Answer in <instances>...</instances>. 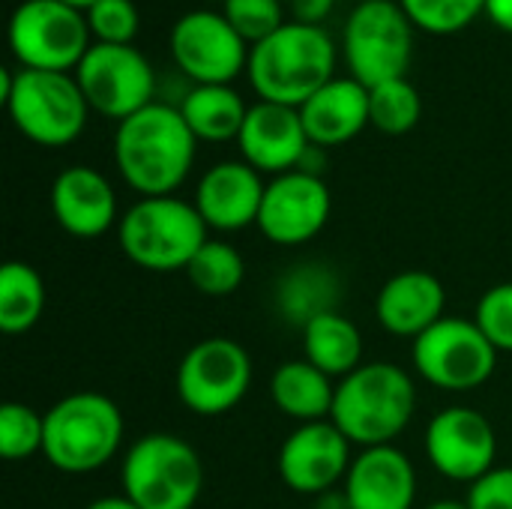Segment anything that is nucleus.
<instances>
[{"label":"nucleus","mask_w":512,"mask_h":509,"mask_svg":"<svg viewBox=\"0 0 512 509\" xmlns=\"http://www.w3.org/2000/svg\"><path fill=\"white\" fill-rule=\"evenodd\" d=\"M342 489L351 509H411L417 501V471L393 444L366 447L354 456Z\"/></svg>","instance_id":"obj_20"},{"label":"nucleus","mask_w":512,"mask_h":509,"mask_svg":"<svg viewBox=\"0 0 512 509\" xmlns=\"http://www.w3.org/2000/svg\"><path fill=\"white\" fill-rule=\"evenodd\" d=\"M417 390L396 363H363L336 384L333 423L357 447L393 444L411 423Z\"/></svg>","instance_id":"obj_3"},{"label":"nucleus","mask_w":512,"mask_h":509,"mask_svg":"<svg viewBox=\"0 0 512 509\" xmlns=\"http://www.w3.org/2000/svg\"><path fill=\"white\" fill-rule=\"evenodd\" d=\"M51 213L72 237H102L117 225L114 186L90 165H69L51 183Z\"/></svg>","instance_id":"obj_19"},{"label":"nucleus","mask_w":512,"mask_h":509,"mask_svg":"<svg viewBox=\"0 0 512 509\" xmlns=\"http://www.w3.org/2000/svg\"><path fill=\"white\" fill-rule=\"evenodd\" d=\"M351 441L333 420L297 426L279 450V477L297 495H324L345 483L351 471Z\"/></svg>","instance_id":"obj_16"},{"label":"nucleus","mask_w":512,"mask_h":509,"mask_svg":"<svg viewBox=\"0 0 512 509\" xmlns=\"http://www.w3.org/2000/svg\"><path fill=\"white\" fill-rule=\"evenodd\" d=\"M84 509H141V507H135L126 495H108V498H96V501H90Z\"/></svg>","instance_id":"obj_39"},{"label":"nucleus","mask_w":512,"mask_h":509,"mask_svg":"<svg viewBox=\"0 0 512 509\" xmlns=\"http://www.w3.org/2000/svg\"><path fill=\"white\" fill-rule=\"evenodd\" d=\"M252 387V357L228 336L195 342L177 366V396L198 417L234 411Z\"/></svg>","instance_id":"obj_11"},{"label":"nucleus","mask_w":512,"mask_h":509,"mask_svg":"<svg viewBox=\"0 0 512 509\" xmlns=\"http://www.w3.org/2000/svg\"><path fill=\"white\" fill-rule=\"evenodd\" d=\"M486 15L495 27L512 33V0H486Z\"/></svg>","instance_id":"obj_37"},{"label":"nucleus","mask_w":512,"mask_h":509,"mask_svg":"<svg viewBox=\"0 0 512 509\" xmlns=\"http://www.w3.org/2000/svg\"><path fill=\"white\" fill-rule=\"evenodd\" d=\"M195 150L198 138L171 102H150L114 132L117 171L141 198L174 195L195 165Z\"/></svg>","instance_id":"obj_1"},{"label":"nucleus","mask_w":512,"mask_h":509,"mask_svg":"<svg viewBox=\"0 0 512 509\" xmlns=\"http://www.w3.org/2000/svg\"><path fill=\"white\" fill-rule=\"evenodd\" d=\"M45 282L36 267L6 261L0 270V330L9 336L27 333L45 312Z\"/></svg>","instance_id":"obj_27"},{"label":"nucleus","mask_w":512,"mask_h":509,"mask_svg":"<svg viewBox=\"0 0 512 509\" xmlns=\"http://www.w3.org/2000/svg\"><path fill=\"white\" fill-rule=\"evenodd\" d=\"M45 447V414L24 402L0 408V453L6 462H24Z\"/></svg>","instance_id":"obj_30"},{"label":"nucleus","mask_w":512,"mask_h":509,"mask_svg":"<svg viewBox=\"0 0 512 509\" xmlns=\"http://www.w3.org/2000/svg\"><path fill=\"white\" fill-rule=\"evenodd\" d=\"M186 276L204 297H231L246 279V261L231 243L207 240L186 267Z\"/></svg>","instance_id":"obj_28"},{"label":"nucleus","mask_w":512,"mask_h":509,"mask_svg":"<svg viewBox=\"0 0 512 509\" xmlns=\"http://www.w3.org/2000/svg\"><path fill=\"white\" fill-rule=\"evenodd\" d=\"M123 495L141 509H192L204 489L198 450L171 432L138 438L123 456Z\"/></svg>","instance_id":"obj_7"},{"label":"nucleus","mask_w":512,"mask_h":509,"mask_svg":"<svg viewBox=\"0 0 512 509\" xmlns=\"http://www.w3.org/2000/svg\"><path fill=\"white\" fill-rule=\"evenodd\" d=\"M123 429V414L108 396L72 393L45 414L42 456L63 474H93L117 456Z\"/></svg>","instance_id":"obj_6"},{"label":"nucleus","mask_w":512,"mask_h":509,"mask_svg":"<svg viewBox=\"0 0 512 509\" xmlns=\"http://www.w3.org/2000/svg\"><path fill=\"white\" fill-rule=\"evenodd\" d=\"M414 369L423 381L447 393H471L483 387L498 366V348L477 321L441 318L411 345Z\"/></svg>","instance_id":"obj_10"},{"label":"nucleus","mask_w":512,"mask_h":509,"mask_svg":"<svg viewBox=\"0 0 512 509\" xmlns=\"http://www.w3.org/2000/svg\"><path fill=\"white\" fill-rule=\"evenodd\" d=\"M270 399L279 414L303 423H321L333 417L336 384L306 357L282 363L270 378Z\"/></svg>","instance_id":"obj_23"},{"label":"nucleus","mask_w":512,"mask_h":509,"mask_svg":"<svg viewBox=\"0 0 512 509\" xmlns=\"http://www.w3.org/2000/svg\"><path fill=\"white\" fill-rule=\"evenodd\" d=\"M9 48L21 69L75 72L90 51V27L81 9L60 0H24L9 15Z\"/></svg>","instance_id":"obj_9"},{"label":"nucleus","mask_w":512,"mask_h":509,"mask_svg":"<svg viewBox=\"0 0 512 509\" xmlns=\"http://www.w3.org/2000/svg\"><path fill=\"white\" fill-rule=\"evenodd\" d=\"M84 15L93 39L105 45H132L141 27L138 6L132 0H96Z\"/></svg>","instance_id":"obj_32"},{"label":"nucleus","mask_w":512,"mask_h":509,"mask_svg":"<svg viewBox=\"0 0 512 509\" xmlns=\"http://www.w3.org/2000/svg\"><path fill=\"white\" fill-rule=\"evenodd\" d=\"M465 504L468 509H512V468H492L471 483Z\"/></svg>","instance_id":"obj_35"},{"label":"nucleus","mask_w":512,"mask_h":509,"mask_svg":"<svg viewBox=\"0 0 512 509\" xmlns=\"http://www.w3.org/2000/svg\"><path fill=\"white\" fill-rule=\"evenodd\" d=\"M336 303H339V279L321 264H300L297 270L285 273L276 285L279 315L297 324L300 330L312 318L333 312Z\"/></svg>","instance_id":"obj_26"},{"label":"nucleus","mask_w":512,"mask_h":509,"mask_svg":"<svg viewBox=\"0 0 512 509\" xmlns=\"http://www.w3.org/2000/svg\"><path fill=\"white\" fill-rule=\"evenodd\" d=\"M177 108L192 135L210 144L237 141L249 114V105L231 84H192Z\"/></svg>","instance_id":"obj_24"},{"label":"nucleus","mask_w":512,"mask_h":509,"mask_svg":"<svg viewBox=\"0 0 512 509\" xmlns=\"http://www.w3.org/2000/svg\"><path fill=\"white\" fill-rule=\"evenodd\" d=\"M240 153L261 174H288L300 168V159L309 150V135L300 117V108L276 105V102H255L249 105L246 123L240 129Z\"/></svg>","instance_id":"obj_17"},{"label":"nucleus","mask_w":512,"mask_h":509,"mask_svg":"<svg viewBox=\"0 0 512 509\" xmlns=\"http://www.w3.org/2000/svg\"><path fill=\"white\" fill-rule=\"evenodd\" d=\"M444 306L447 291L438 276H432L429 270H402L390 276L378 291L375 318L387 333L414 342L441 318H447Z\"/></svg>","instance_id":"obj_21"},{"label":"nucleus","mask_w":512,"mask_h":509,"mask_svg":"<svg viewBox=\"0 0 512 509\" xmlns=\"http://www.w3.org/2000/svg\"><path fill=\"white\" fill-rule=\"evenodd\" d=\"M222 3H225V0H222Z\"/></svg>","instance_id":"obj_43"},{"label":"nucleus","mask_w":512,"mask_h":509,"mask_svg":"<svg viewBox=\"0 0 512 509\" xmlns=\"http://www.w3.org/2000/svg\"><path fill=\"white\" fill-rule=\"evenodd\" d=\"M306 135L315 147H342L354 141L369 123V87L348 78L327 81L300 108Z\"/></svg>","instance_id":"obj_22"},{"label":"nucleus","mask_w":512,"mask_h":509,"mask_svg":"<svg viewBox=\"0 0 512 509\" xmlns=\"http://www.w3.org/2000/svg\"><path fill=\"white\" fill-rule=\"evenodd\" d=\"M336 0H291V12H294V21H303V24H321L330 9H333Z\"/></svg>","instance_id":"obj_36"},{"label":"nucleus","mask_w":512,"mask_h":509,"mask_svg":"<svg viewBox=\"0 0 512 509\" xmlns=\"http://www.w3.org/2000/svg\"><path fill=\"white\" fill-rule=\"evenodd\" d=\"M246 78L261 102L303 108L336 78V45L321 24L291 18L249 48Z\"/></svg>","instance_id":"obj_2"},{"label":"nucleus","mask_w":512,"mask_h":509,"mask_svg":"<svg viewBox=\"0 0 512 509\" xmlns=\"http://www.w3.org/2000/svg\"><path fill=\"white\" fill-rule=\"evenodd\" d=\"M426 509H468L465 501H453V498H444V501H435V504H429Z\"/></svg>","instance_id":"obj_40"},{"label":"nucleus","mask_w":512,"mask_h":509,"mask_svg":"<svg viewBox=\"0 0 512 509\" xmlns=\"http://www.w3.org/2000/svg\"><path fill=\"white\" fill-rule=\"evenodd\" d=\"M222 15L243 36L246 45H258L285 24L282 0H225Z\"/></svg>","instance_id":"obj_33"},{"label":"nucleus","mask_w":512,"mask_h":509,"mask_svg":"<svg viewBox=\"0 0 512 509\" xmlns=\"http://www.w3.org/2000/svg\"><path fill=\"white\" fill-rule=\"evenodd\" d=\"M0 99L15 129L39 147H66L84 126L90 105L72 72H0Z\"/></svg>","instance_id":"obj_4"},{"label":"nucleus","mask_w":512,"mask_h":509,"mask_svg":"<svg viewBox=\"0 0 512 509\" xmlns=\"http://www.w3.org/2000/svg\"><path fill=\"white\" fill-rule=\"evenodd\" d=\"M342 51L351 78L369 90L405 78L414 54V24L396 0H363L345 21Z\"/></svg>","instance_id":"obj_8"},{"label":"nucleus","mask_w":512,"mask_h":509,"mask_svg":"<svg viewBox=\"0 0 512 509\" xmlns=\"http://www.w3.org/2000/svg\"><path fill=\"white\" fill-rule=\"evenodd\" d=\"M207 231L192 201L177 195L138 198L120 216V249L141 270L186 273L198 249L210 240Z\"/></svg>","instance_id":"obj_5"},{"label":"nucleus","mask_w":512,"mask_h":509,"mask_svg":"<svg viewBox=\"0 0 512 509\" xmlns=\"http://www.w3.org/2000/svg\"><path fill=\"white\" fill-rule=\"evenodd\" d=\"M423 114V99L408 78L384 81L369 90V123L384 135H408Z\"/></svg>","instance_id":"obj_29"},{"label":"nucleus","mask_w":512,"mask_h":509,"mask_svg":"<svg viewBox=\"0 0 512 509\" xmlns=\"http://www.w3.org/2000/svg\"><path fill=\"white\" fill-rule=\"evenodd\" d=\"M72 75L90 111L117 123L156 102V72L135 45L93 42Z\"/></svg>","instance_id":"obj_12"},{"label":"nucleus","mask_w":512,"mask_h":509,"mask_svg":"<svg viewBox=\"0 0 512 509\" xmlns=\"http://www.w3.org/2000/svg\"><path fill=\"white\" fill-rule=\"evenodd\" d=\"M414 27L447 36L465 30L480 12H486V0H399Z\"/></svg>","instance_id":"obj_31"},{"label":"nucleus","mask_w":512,"mask_h":509,"mask_svg":"<svg viewBox=\"0 0 512 509\" xmlns=\"http://www.w3.org/2000/svg\"><path fill=\"white\" fill-rule=\"evenodd\" d=\"M171 57L192 84H231L249 66V45L222 12L195 9L171 27Z\"/></svg>","instance_id":"obj_13"},{"label":"nucleus","mask_w":512,"mask_h":509,"mask_svg":"<svg viewBox=\"0 0 512 509\" xmlns=\"http://www.w3.org/2000/svg\"><path fill=\"white\" fill-rule=\"evenodd\" d=\"M303 357L330 378H348L363 366L360 327L339 309L312 318L303 327Z\"/></svg>","instance_id":"obj_25"},{"label":"nucleus","mask_w":512,"mask_h":509,"mask_svg":"<svg viewBox=\"0 0 512 509\" xmlns=\"http://www.w3.org/2000/svg\"><path fill=\"white\" fill-rule=\"evenodd\" d=\"M330 210L333 195L321 177L288 171L267 183L258 231L276 246H303L324 231Z\"/></svg>","instance_id":"obj_14"},{"label":"nucleus","mask_w":512,"mask_h":509,"mask_svg":"<svg viewBox=\"0 0 512 509\" xmlns=\"http://www.w3.org/2000/svg\"><path fill=\"white\" fill-rule=\"evenodd\" d=\"M60 3H66V6H72V9H81V12H87L96 0H60Z\"/></svg>","instance_id":"obj_41"},{"label":"nucleus","mask_w":512,"mask_h":509,"mask_svg":"<svg viewBox=\"0 0 512 509\" xmlns=\"http://www.w3.org/2000/svg\"><path fill=\"white\" fill-rule=\"evenodd\" d=\"M315 509H351L345 489H330L315 498Z\"/></svg>","instance_id":"obj_38"},{"label":"nucleus","mask_w":512,"mask_h":509,"mask_svg":"<svg viewBox=\"0 0 512 509\" xmlns=\"http://www.w3.org/2000/svg\"><path fill=\"white\" fill-rule=\"evenodd\" d=\"M432 468L453 483H477L495 468L498 438L492 423L474 408H444L426 429Z\"/></svg>","instance_id":"obj_15"},{"label":"nucleus","mask_w":512,"mask_h":509,"mask_svg":"<svg viewBox=\"0 0 512 509\" xmlns=\"http://www.w3.org/2000/svg\"><path fill=\"white\" fill-rule=\"evenodd\" d=\"M282 3H291V0H282Z\"/></svg>","instance_id":"obj_42"},{"label":"nucleus","mask_w":512,"mask_h":509,"mask_svg":"<svg viewBox=\"0 0 512 509\" xmlns=\"http://www.w3.org/2000/svg\"><path fill=\"white\" fill-rule=\"evenodd\" d=\"M477 327L486 333V339L498 348V354H512V282L492 285L474 312Z\"/></svg>","instance_id":"obj_34"},{"label":"nucleus","mask_w":512,"mask_h":509,"mask_svg":"<svg viewBox=\"0 0 512 509\" xmlns=\"http://www.w3.org/2000/svg\"><path fill=\"white\" fill-rule=\"evenodd\" d=\"M264 174L243 159L216 162L195 186V210L210 231H243L258 225L264 204Z\"/></svg>","instance_id":"obj_18"}]
</instances>
